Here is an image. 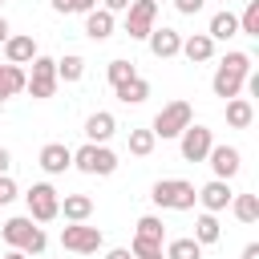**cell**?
<instances>
[{"mask_svg":"<svg viewBox=\"0 0 259 259\" xmlns=\"http://www.w3.org/2000/svg\"><path fill=\"white\" fill-rule=\"evenodd\" d=\"M247 73H251V53H243V49H231V53L223 57V65L214 69V77H210V89H214V97H223V101L239 97V93H243V81H247Z\"/></svg>","mask_w":259,"mask_h":259,"instance_id":"1","label":"cell"},{"mask_svg":"<svg viewBox=\"0 0 259 259\" xmlns=\"http://www.w3.org/2000/svg\"><path fill=\"white\" fill-rule=\"evenodd\" d=\"M0 239H4L12 251H24V255H45V247H49V235H45L28 214H12V219L0 227Z\"/></svg>","mask_w":259,"mask_h":259,"instance_id":"2","label":"cell"},{"mask_svg":"<svg viewBox=\"0 0 259 259\" xmlns=\"http://www.w3.org/2000/svg\"><path fill=\"white\" fill-rule=\"evenodd\" d=\"M150 198H154V206H162V210H190V206L198 202V190H194V182H186V178H158L154 190H150Z\"/></svg>","mask_w":259,"mask_h":259,"instance_id":"3","label":"cell"},{"mask_svg":"<svg viewBox=\"0 0 259 259\" xmlns=\"http://www.w3.org/2000/svg\"><path fill=\"white\" fill-rule=\"evenodd\" d=\"M194 121V109H190V101H166L158 113H154V125H150V134L154 138H178L186 125Z\"/></svg>","mask_w":259,"mask_h":259,"instance_id":"4","label":"cell"},{"mask_svg":"<svg viewBox=\"0 0 259 259\" xmlns=\"http://www.w3.org/2000/svg\"><path fill=\"white\" fill-rule=\"evenodd\" d=\"M73 170L93 174V178H109V174L117 170V154H113L109 146H93V142H85L81 150H73Z\"/></svg>","mask_w":259,"mask_h":259,"instance_id":"5","label":"cell"},{"mask_svg":"<svg viewBox=\"0 0 259 259\" xmlns=\"http://www.w3.org/2000/svg\"><path fill=\"white\" fill-rule=\"evenodd\" d=\"M24 202H28V219L32 223H53L61 214V194L53 182H32L24 190Z\"/></svg>","mask_w":259,"mask_h":259,"instance_id":"6","label":"cell"},{"mask_svg":"<svg viewBox=\"0 0 259 259\" xmlns=\"http://www.w3.org/2000/svg\"><path fill=\"white\" fill-rule=\"evenodd\" d=\"M61 247L73 251V255H97V251L105 247V235H101V227L69 223V227H61Z\"/></svg>","mask_w":259,"mask_h":259,"instance_id":"7","label":"cell"},{"mask_svg":"<svg viewBox=\"0 0 259 259\" xmlns=\"http://www.w3.org/2000/svg\"><path fill=\"white\" fill-rule=\"evenodd\" d=\"M158 0H130V8H125V32H130V40H146L158 24Z\"/></svg>","mask_w":259,"mask_h":259,"instance_id":"8","label":"cell"},{"mask_svg":"<svg viewBox=\"0 0 259 259\" xmlns=\"http://www.w3.org/2000/svg\"><path fill=\"white\" fill-rule=\"evenodd\" d=\"M24 77H28V81H24V89H28L36 101L53 97V93H57V85H61V81H57V61H53V57H36V61H32V73H24Z\"/></svg>","mask_w":259,"mask_h":259,"instance_id":"9","label":"cell"},{"mask_svg":"<svg viewBox=\"0 0 259 259\" xmlns=\"http://www.w3.org/2000/svg\"><path fill=\"white\" fill-rule=\"evenodd\" d=\"M210 146H214V134H210L206 125H194V121H190V125L178 134V150H182L186 162H206Z\"/></svg>","mask_w":259,"mask_h":259,"instance_id":"10","label":"cell"},{"mask_svg":"<svg viewBox=\"0 0 259 259\" xmlns=\"http://www.w3.org/2000/svg\"><path fill=\"white\" fill-rule=\"evenodd\" d=\"M206 166H210V174H214V178L231 182V178L243 170V154H239L235 146H210V154H206Z\"/></svg>","mask_w":259,"mask_h":259,"instance_id":"11","label":"cell"},{"mask_svg":"<svg viewBox=\"0 0 259 259\" xmlns=\"http://www.w3.org/2000/svg\"><path fill=\"white\" fill-rule=\"evenodd\" d=\"M0 49H4V65H32V61L40 57V49H36L32 32H12Z\"/></svg>","mask_w":259,"mask_h":259,"instance_id":"12","label":"cell"},{"mask_svg":"<svg viewBox=\"0 0 259 259\" xmlns=\"http://www.w3.org/2000/svg\"><path fill=\"white\" fill-rule=\"evenodd\" d=\"M231 198H235V190H231V182H223V178H210V182H202V186H198V202H202V210H206V214L227 210V206H231Z\"/></svg>","mask_w":259,"mask_h":259,"instance_id":"13","label":"cell"},{"mask_svg":"<svg viewBox=\"0 0 259 259\" xmlns=\"http://www.w3.org/2000/svg\"><path fill=\"white\" fill-rule=\"evenodd\" d=\"M36 166H40L45 174H65V170H73V150H69L65 142H49V146H40Z\"/></svg>","mask_w":259,"mask_h":259,"instance_id":"14","label":"cell"},{"mask_svg":"<svg viewBox=\"0 0 259 259\" xmlns=\"http://www.w3.org/2000/svg\"><path fill=\"white\" fill-rule=\"evenodd\" d=\"M146 45H150V53L158 57V61H170V57H178V49H182V32L178 28H154L150 36H146Z\"/></svg>","mask_w":259,"mask_h":259,"instance_id":"15","label":"cell"},{"mask_svg":"<svg viewBox=\"0 0 259 259\" xmlns=\"http://www.w3.org/2000/svg\"><path fill=\"white\" fill-rule=\"evenodd\" d=\"M113 134H117V117H113L109 109H97V113H89V117H85V142L105 146Z\"/></svg>","mask_w":259,"mask_h":259,"instance_id":"16","label":"cell"},{"mask_svg":"<svg viewBox=\"0 0 259 259\" xmlns=\"http://www.w3.org/2000/svg\"><path fill=\"white\" fill-rule=\"evenodd\" d=\"M178 57H186L190 65H202V61H210V57H214V40H210L206 32H190V36H182Z\"/></svg>","mask_w":259,"mask_h":259,"instance_id":"17","label":"cell"},{"mask_svg":"<svg viewBox=\"0 0 259 259\" xmlns=\"http://www.w3.org/2000/svg\"><path fill=\"white\" fill-rule=\"evenodd\" d=\"M113 12H105V8H93V12H85V36L89 40H109L113 36Z\"/></svg>","mask_w":259,"mask_h":259,"instance_id":"18","label":"cell"},{"mask_svg":"<svg viewBox=\"0 0 259 259\" xmlns=\"http://www.w3.org/2000/svg\"><path fill=\"white\" fill-rule=\"evenodd\" d=\"M162 239H166V227H162V219H158V214H142V219H138V227H134V243L162 247Z\"/></svg>","mask_w":259,"mask_h":259,"instance_id":"19","label":"cell"},{"mask_svg":"<svg viewBox=\"0 0 259 259\" xmlns=\"http://www.w3.org/2000/svg\"><path fill=\"white\" fill-rule=\"evenodd\" d=\"M113 97H117L121 105H142V101L150 97V81L138 73V77H130L125 85H117V89H113Z\"/></svg>","mask_w":259,"mask_h":259,"instance_id":"20","label":"cell"},{"mask_svg":"<svg viewBox=\"0 0 259 259\" xmlns=\"http://www.w3.org/2000/svg\"><path fill=\"white\" fill-rule=\"evenodd\" d=\"M61 214H65L69 223H89L93 198H89V194H65V198H61Z\"/></svg>","mask_w":259,"mask_h":259,"instance_id":"21","label":"cell"},{"mask_svg":"<svg viewBox=\"0 0 259 259\" xmlns=\"http://www.w3.org/2000/svg\"><path fill=\"white\" fill-rule=\"evenodd\" d=\"M206 36H210V40H231V36H239V16H235V12H214L210 24H206Z\"/></svg>","mask_w":259,"mask_h":259,"instance_id":"22","label":"cell"},{"mask_svg":"<svg viewBox=\"0 0 259 259\" xmlns=\"http://www.w3.org/2000/svg\"><path fill=\"white\" fill-rule=\"evenodd\" d=\"M251 121H255V105L247 97H231L227 101V125L231 130H247Z\"/></svg>","mask_w":259,"mask_h":259,"instance_id":"23","label":"cell"},{"mask_svg":"<svg viewBox=\"0 0 259 259\" xmlns=\"http://www.w3.org/2000/svg\"><path fill=\"white\" fill-rule=\"evenodd\" d=\"M190 239H194L198 247H210V243H219V239H223V227H219V219L202 210V214L194 219V235H190Z\"/></svg>","mask_w":259,"mask_h":259,"instance_id":"24","label":"cell"},{"mask_svg":"<svg viewBox=\"0 0 259 259\" xmlns=\"http://www.w3.org/2000/svg\"><path fill=\"white\" fill-rule=\"evenodd\" d=\"M24 69L20 65H0V101H8V97H16V93H24Z\"/></svg>","mask_w":259,"mask_h":259,"instance_id":"25","label":"cell"},{"mask_svg":"<svg viewBox=\"0 0 259 259\" xmlns=\"http://www.w3.org/2000/svg\"><path fill=\"white\" fill-rule=\"evenodd\" d=\"M231 214L239 219V223H259V194H235L231 198Z\"/></svg>","mask_w":259,"mask_h":259,"instance_id":"26","label":"cell"},{"mask_svg":"<svg viewBox=\"0 0 259 259\" xmlns=\"http://www.w3.org/2000/svg\"><path fill=\"white\" fill-rule=\"evenodd\" d=\"M81 77H85V57H77V53H65V57L57 61V81L73 85V81H81Z\"/></svg>","mask_w":259,"mask_h":259,"instance_id":"27","label":"cell"},{"mask_svg":"<svg viewBox=\"0 0 259 259\" xmlns=\"http://www.w3.org/2000/svg\"><path fill=\"white\" fill-rule=\"evenodd\" d=\"M162 255H166V259H202V247H198L194 239H170Z\"/></svg>","mask_w":259,"mask_h":259,"instance_id":"28","label":"cell"},{"mask_svg":"<svg viewBox=\"0 0 259 259\" xmlns=\"http://www.w3.org/2000/svg\"><path fill=\"white\" fill-rule=\"evenodd\" d=\"M154 146H158V138H154L150 130H130V154H134V158H150Z\"/></svg>","mask_w":259,"mask_h":259,"instance_id":"29","label":"cell"},{"mask_svg":"<svg viewBox=\"0 0 259 259\" xmlns=\"http://www.w3.org/2000/svg\"><path fill=\"white\" fill-rule=\"evenodd\" d=\"M105 77H109V85L117 89V85H125L130 77H138V69H134V61H121V57H117V61H109Z\"/></svg>","mask_w":259,"mask_h":259,"instance_id":"30","label":"cell"},{"mask_svg":"<svg viewBox=\"0 0 259 259\" xmlns=\"http://www.w3.org/2000/svg\"><path fill=\"white\" fill-rule=\"evenodd\" d=\"M239 32L243 36H259V0H247V8L239 16Z\"/></svg>","mask_w":259,"mask_h":259,"instance_id":"31","label":"cell"},{"mask_svg":"<svg viewBox=\"0 0 259 259\" xmlns=\"http://www.w3.org/2000/svg\"><path fill=\"white\" fill-rule=\"evenodd\" d=\"M97 8V0H53V12H61V16H69V12H93Z\"/></svg>","mask_w":259,"mask_h":259,"instance_id":"32","label":"cell"},{"mask_svg":"<svg viewBox=\"0 0 259 259\" xmlns=\"http://www.w3.org/2000/svg\"><path fill=\"white\" fill-rule=\"evenodd\" d=\"M16 198H20V190H16L12 174H0V206H12Z\"/></svg>","mask_w":259,"mask_h":259,"instance_id":"33","label":"cell"},{"mask_svg":"<svg viewBox=\"0 0 259 259\" xmlns=\"http://www.w3.org/2000/svg\"><path fill=\"white\" fill-rule=\"evenodd\" d=\"M202 4H206V0H174V8H178L182 16H194V12H202Z\"/></svg>","mask_w":259,"mask_h":259,"instance_id":"34","label":"cell"},{"mask_svg":"<svg viewBox=\"0 0 259 259\" xmlns=\"http://www.w3.org/2000/svg\"><path fill=\"white\" fill-rule=\"evenodd\" d=\"M101 8L117 16V12H125V8H130V0H101Z\"/></svg>","mask_w":259,"mask_h":259,"instance_id":"35","label":"cell"},{"mask_svg":"<svg viewBox=\"0 0 259 259\" xmlns=\"http://www.w3.org/2000/svg\"><path fill=\"white\" fill-rule=\"evenodd\" d=\"M105 259H134V255H130V247H113V251H105Z\"/></svg>","mask_w":259,"mask_h":259,"instance_id":"36","label":"cell"},{"mask_svg":"<svg viewBox=\"0 0 259 259\" xmlns=\"http://www.w3.org/2000/svg\"><path fill=\"white\" fill-rule=\"evenodd\" d=\"M8 170H12V154L0 146V174H8Z\"/></svg>","mask_w":259,"mask_h":259,"instance_id":"37","label":"cell"},{"mask_svg":"<svg viewBox=\"0 0 259 259\" xmlns=\"http://www.w3.org/2000/svg\"><path fill=\"white\" fill-rule=\"evenodd\" d=\"M243 259H259V243H247L243 247Z\"/></svg>","mask_w":259,"mask_h":259,"instance_id":"38","label":"cell"},{"mask_svg":"<svg viewBox=\"0 0 259 259\" xmlns=\"http://www.w3.org/2000/svg\"><path fill=\"white\" fill-rule=\"evenodd\" d=\"M8 36H12V28H8V20H4V16H0V45H4V40H8Z\"/></svg>","mask_w":259,"mask_h":259,"instance_id":"39","label":"cell"},{"mask_svg":"<svg viewBox=\"0 0 259 259\" xmlns=\"http://www.w3.org/2000/svg\"><path fill=\"white\" fill-rule=\"evenodd\" d=\"M0 259H28L24 251H8V255H0Z\"/></svg>","mask_w":259,"mask_h":259,"instance_id":"40","label":"cell"},{"mask_svg":"<svg viewBox=\"0 0 259 259\" xmlns=\"http://www.w3.org/2000/svg\"><path fill=\"white\" fill-rule=\"evenodd\" d=\"M32 259H45V255H32Z\"/></svg>","mask_w":259,"mask_h":259,"instance_id":"41","label":"cell"},{"mask_svg":"<svg viewBox=\"0 0 259 259\" xmlns=\"http://www.w3.org/2000/svg\"><path fill=\"white\" fill-rule=\"evenodd\" d=\"M0 8H4V0H0Z\"/></svg>","mask_w":259,"mask_h":259,"instance_id":"42","label":"cell"}]
</instances>
